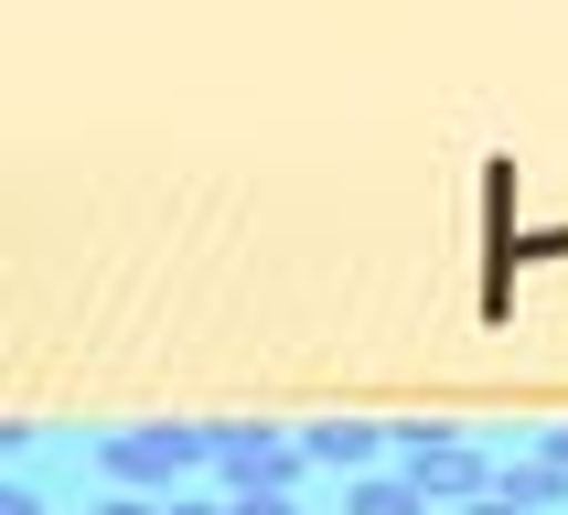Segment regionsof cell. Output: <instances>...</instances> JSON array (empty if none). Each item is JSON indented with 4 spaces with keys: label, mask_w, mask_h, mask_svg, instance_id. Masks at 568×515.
<instances>
[{
    "label": "cell",
    "mask_w": 568,
    "mask_h": 515,
    "mask_svg": "<svg viewBox=\"0 0 568 515\" xmlns=\"http://www.w3.org/2000/svg\"><path fill=\"white\" fill-rule=\"evenodd\" d=\"M397 462H408V483H418V494H440V505H473V494L505 483L473 441H450V430H397Z\"/></svg>",
    "instance_id": "6da1fadb"
},
{
    "label": "cell",
    "mask_w": 568,
    "mask_h": 515,
    "mask_svg": "<svg viewBox=\"0 0 568 515\" xmlns=\"http://www.w3.org/2000/svg\"><path fill=\"white\" fill-rule=\"evenodd\" d=\"M215 462V430H129V441H108V483L119 494H140V483H183Z\"/></svg>",
    "instance_id": "7a4b0ae2"
},
{
    "label": "cell",
    "mask_w": 568,
    "mask_h": 515,
    "mask_svg": "<svg viewBox=\"0 0 568 515\" xmlns=\"http://www.w3.org/2000/svg\"><path fill=\"white\" fill-rule=\"evenodd\" d=\"M301 462H312V451L290 441V430H215V473L236 483V505H247V494H290Z\"/></svg>",
    "instance_id": "3957f363"
},
{
    "label": "cell",
    "mask_w": 568,
    "mask_h": 515,
    "mask_svg": "<svg viewBox=\"0 0 568 515\" xmlns=\"http://www.w3.org/2000/svg\"><path fill=\"white\" fill-rule=\"evenodd\" d=\"M301 451H312V462H333V473H365V462L386 451V430H365V418H333V430H312Z\"/></svg>",
    "instance_id": "277c9868"
},
{
    "label": "cell",
    "mask_w": 568,
    "mask_h": 515,
    "mask_svg": "<svg viewBox=\"0 0 568 515\" xmlns=\"http://www.w3.org/2000/svg\"><path fill=\"white\" fill-rule=\"evenodd\" d=\"M344 515H429V494H418L408 473H365V483L344 494Z\"/></svg>",
    "instance_id": "5b68a950"
},
{
    "label": "cell",
    "mask_w": 568,
    "mask_h": 515,
    "mask_svg": "<svg viewBox=\"0 0 568 515\" xmlns=\"http://www.w3.org/2000/svg\"><path fill=\"white\" fill-rule=\"evenodd\" d=\"M505 494L526 515H568V473H558V462H505Z\"/></svg>",
    "instance_id": "8992f818"
},
{
    "label": "cell",
    "mask_w": 568,
    "mask_h": 515,
    "mask_svg": "<svg viewBox=\"0 0 568 515\" xmlns=\"http://www.w3.org/2000/svg\"><path fill=\"white\" fill-rule=\"evenodd\" d=\"M0 515H43V494L32 483H0Z\"/></svg>",
    "instance_id": "52a82bcc"
},
{
    "label": "cell",
    "mask_w": 568,
    "mask_h": 515,
    "mask_svg": "<svg viewBox=\"0 0 568 515\" xmlns=\"http://www.w3.org/2000/svg\"><path fill=\"white\" fill-rule=\"evenodd\" d=\"M462 515H526V505H515L505 483H494V494H473V505H462Z\"/></svg>",
    "instance_id": "ba28073f"
},
{
    "label": "cell",
    "mask_w": 568,
    "mask_h": 515,
    "mask_svg": "<svg viewBox=\"0 0 568 515\" xmlns=\"http://www.w3.org/2000/svg\"><path fill=\"white\" fill-rule=\"evenodd\" d=\"M161 515H236V505H215V494H172Z\"/></svg>",
    "instance_id": "9c48e42d"
},
{
    "label": "cell",
    "mask_w": 568,
    "mask_h": 515,
    "mask_svg": "<svg viewBox=\"0 0 568 515\" xmlns=\"http://www.w3.org/2000/svg\"><path fill=\"white\" fill-rule=\"evenodd\" d=\"M97 515H161V505H151V494H108Z\"/></svg>",
    "instance_id": "30bf717a"
}]
</instances>
